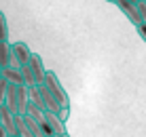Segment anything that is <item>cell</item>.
<instances>
[{
	"label": "cell",
	"mask_w": 146,
	"mask_h": 137,
	"mask_svg": "<svg viewBox=\"0 0 146 137\" xmlns=\"http://www.w3.org/2000/svg\"><path fill=\"white\" fill-rule=\"evenodd\" d=\"M44 87L51 91V95L55 99H57V103L62 105V108H70V97L66 93V89H64V84L59 82L57 74L53 72V70H47V78H44Z\"/></svg>",
	"instance_id": "obj_1"
},
{
	"label": "cell",
	"mask_w": 146,
	"mask_h": 137,
	"mask_svg": "<svg viewBox=\"0 0 146 137\" xmlns=\"http://www.w3.org/2000/svg\"><path fill=\"white\" fill-rule=\"evenodd\" d=\"M11 51H13L15 61H17V68H21V65H28L30 59H32V55H34L26 42H13V44H11Z\"/></svg>",
	"instance_id": "obj_2"
},
{
	"label": "cell",
	"mask_w": 146,
	"mask_h": 137,
	"mask_svg": "<svg viewBox=\"0 0 146 137\" xmlns=\"http://www.w3.org/2000/svg\"><path fill=\"white\" fill-rule=\"evenodd\" d=\"M119 7V11L125 15V17L129 19V21H131L135 28H138V25H142V19H140V13H138V7H135L133 2H129V0H117V2H114Z\"/></svg>",
	"instance_id": "obj_3"
},
{
	"label": "cell",
	"mask_w": 146,
	"mask_h": 137,
	"mask_svg": "<svg viewBox=\"0 0 146 137\" xmlns=\"http://www.w3.org/2000/svg\"><path fill=\"white\" fill-rule=\"evenodd\" d=\"M30 70H32V74H34V80H36V87H40V84H44V78H47V70H44V65H42V59H40V55L38 53H34L32 55V59H30Z\"/></svg>",
	"instance_id": "obj_4"
},
{
	"label": "cell",
	"mask_w": 146,
	"mask_h": 137,
	"mask_svg": "<svg viewBox=\"0 0 146 137\" xmlns=\"http://www.w3.org/2000/svg\"><path fill=\"white\" fill-rule=\"evenodd\" d=\"M38 93H40V99H42V105H44V112H53L57 114L59 110H62V105L57 103V99L51 95V91H49L44 84H40L38 87Z\"/></svg>",
	"instance_id": "obj_5"
},
{
	"label": "cell",
	"mask_w": 146,
	"mask_h": 137,
	"mask_svg": "<svg viewBox=\"0 0 146 137\" xmlns=\"http://www.w3.org/2000/svg\"><path fill=\"white\" fill-rule=\"evenodd\" d=\"M0 126L4 129L7 135H17V131H15V114L9 112L7 105L0 108Z\"/></svg>",
	"instance_id": "obj_6"
},
{
	"label": "cell",
	"mask_w": 146,
	"mask_h": 137,
	"mask_svg": "<svg viewBox=\"0 0 146 137\" xmlns=\"http://www.w3.org/2000/svg\"><path fill=\"white\" fill-rule=\"evenodd\" d=\"M0 65L4 68H17V61L13 57V51H11V44L9 42H0Z\"/></svg>",
	"instance_id": "obj_7"
},
{
	"label": "cell",
	"mask_w": 146,
	"mask_h": 137,
	"mask_svg": "<svg viewBox=\"0 0 146 137\" xmlns=\"http://www.w3.org/2000/svg\"><path fill=\"white\" fill-rule=\"evenodd\" d=\"M2 80L7 84L23 87V78H21V70H19V68H4L2 70Z\"/></svg>",
	"instance_id": "obj_8"
},
{
	"label": "cell",
	"mask_w": 146,
	"mask_h": 137,
	"mask_svg": "<svg viewBox=\"0 0 146 137\" xmlns=\"http://www.w3.org/2000/svg\"><path fill=\"white\" fill-rule=\"evenodd\" d=\"M28 103H30V89L23 84V87H17V105H19V114H26L28 110Z\"/></svg>",
	"instance_id": "obj_9"
},
{
	"label": "cell",
	"mask_w": 146,
	"mask_h": 137,
	"mask_svg": "<svg viewBox=\"0 0 146 137\" xmlns=\"http://www.w3.org/2000/svg\"><path fill=\"white\" fill-rule=\"evenodd\" d=\"M44 118H47V123L51 124V129H53L57 135H66V123H62L57 114H53V112H44Z\"/></svg>",
	"instance_id": "obj_10"
},
{
	"label": "cell",
	"mask_w": 146,
	"mask_h": 137,
	"mask_svg": "<svg viewBox=\"0 0 146 137\" xmlns=\"http://www.w3.org/2000/svg\"><path fill=\"white\" fill-rule=\"evenodd\" d=\"M21 78H23V84H26L28 89H34L36 87V80H34V74H32V70H30V65H21Z\"/></svg>",
	"instance_id": "obj_11"
},
{
	"label": "cell",
	"mask_w": 146,
	"mask_h": 137,
	"mask_svg": "<svg viewBox=\"0 0 146 137\" xmlns=\"http://www.w3.org/2000/svg\"><path fill=\"white\" fill-rule=\"evenodd\" d=\"M15 131H17V137H32L28 124L23 123V116H15Z\"/></svg>",
	"instance_id": "obj_12"
},
{
	"label": "cell",
	"mask_w": 146,
	"mask_h": 137,
	"mask_svg": "<svg viewBox=\"0 0 146 137\" xmlns=\"http://www.w3.org/2000/svg\"><path fill=\"white\" fill-rule=\"evenodd\" d=\"M23 123L28 124V129H30V133H32V137H42V135H40V124H38L34 118H30V116H23Z\"/></svg>",
	"instance_id": "obj_13"
},
{
	"label": "cell",
	"mask_w": 146,
	"mask_h": 137,
	"mask_svg": "<svg viewBox=\"0 0 146 137\" xmlns=\"http://www.w3.org/2000/svg\"><path fill=\"white\" fill-rule=\"evenodd\" d=\"M0 42H9V25L4 13H0Z\"/></svg>",
	"instance_id": "obj_14"
},
{
	"label": "cell",
	"mask_w": 146,
	"mask_h": 137,
	"mask_svg": "<svg viewBox=\"0 0 146 137\" xmlns=\"http://www.w3.org/2000/svg\"><path fill=\"white\" fill-rule=\"evenodd\" d=\"M7 87H9V84L4 82L2 78H0V108H2L4 101H7Z\"/></svg>",
	"instance_id": "obj_15"
},
{
	"label": "cell",
	"mask_w": 146,
	"mask_h": 137,
	"mask_svg": "<svg viewBox=\"0 0 146 137\" xmlns=\"http://www.w3.org/2000/svg\"><path fill=\"white\" fill-rule=\"evenodd\" d=\"M138 13H140V19H142V23L146 25V4H144V2L138 4Z\"/></svg>",
	"instance_id": "obj_16"
},
{
	"label": "cell",
	"mask_w": 146,
	"mask_h": 137,
	"mask_svg": "<svg viewBox=\"0 0 146 137\" xmlns=\"http://www.w3.org/2000/svg\"><path fill=\"white\" fill-rule=\"evenodd\" d=\"M57 116H59V120H62V123H66L68 116H70V108H62V110L57 112Z\"/></svg>",
	"instance_id": "obj_17"
},
{
	"label": "cell",
	"mask_w": 146,
	"mask_h": 137,
	"mask_svg": "<svg viewBox=\"0 0 146 137\" xmlns=\"http://www.w3.org/2000/svg\"><path fill=\"white\" fill-rule=\"evenodd\" d=\"M135 30H138V34H140V38H142V40H144V42H146V25L142 23V25H138V28H135Z\"/></svg>",
	"instance_id": "obj_18"
},
{
	"label": "cell",
	"mask_w": 146,
	"mask_h": 137,
	"mask_svg": "<svg viewBox=\"0 0 146 137\" xmlns=\"http://www.w3.org/2000/svg\"><path fill=\"white\" fill-rule=\"evenodd\" d=\"M0 137H7V133H4V129L0 126Z\"/></svg>",
	"instance_id": "obj_19"
},
{
	"label": "cell",
	"mask_w": 146,
	"mask_h": 137,
	"mask_svg": "<svg viewBox=\"0 0 146 137\" xmlns=\"http://www.w3.org/2000/svg\"><path fill=\"white\" fill-rule=\"evenodd\" d=\"M129 2H133V4H135V7H138V4H140V2H142V0H129Z\"/></svg>",
	"instance_id": "obj_20"
},
{
	"label": "cell",
	"mask_w": 146,
	"mask_h": 137,
	"mask_svg": "<svg viewBox=\"0 0 146 137\" xmlns=\"http://www.w3.org/2000/svg\"><path fill=\"white\" fill-rule=\"evenodd\" d=\"M55 137H68V133H66V135H55Z\"/></svg>",
	"instance_id": "obj_21"
},
{
	"label": "cell",
	"mask_w": 146,
	"mask_h": 137,
	"mask_svg": "<svg viewBox=\"0 0 146 137\" xmlns=\"http://www.w3.org/2000/svg\"><path fill=\"white\" fill-rule=\"evenodd\" d=\"M0 78H2V65H0Z\"/></svg>",
	"instance_id": "obj_22"
},
{
	"label": "cell",
	"mask_w": 146,
	"mask_h": 137,
	"mask_svg": "<svg viewBox=\"0 0 146 137\" xmlns=\"http://www.w3.org/2000/svg\"><path fill=\"white\" fill-rule=\"evenodd\" d=\"M7 137H17V135H7Z\"/></svg>",
	"instance_id": "obj_23"
},
{
	"label": "cell",
	"mask_w": 146,
	"mask_h": 137,
	"mask_svg": "<svg viewBox=\"0 0 146 137\" xmlns=\"http://www.w3.org/2000/svg\"><path fill=\"white\" fill-rule=\"evenodd\" d=\"M108 2H117V0H108Z\"/></svg>",
	"instance_id": "obj_24"
},
{
	"label": "cell",
	"mask_w": 146,
	"mask_h": 137,
	"mask_svg": "<svg viewBox=\"0 0 146 137\" xmlns=\"http://www.w3.org/2000/svg\"><path fill=\"white\" fill-rule=\"evenodd\" d=\"M142 2H144V4H146V0H142Z\"/></svg>",
	"instance_id": "obj_25"
}]
</instances>
